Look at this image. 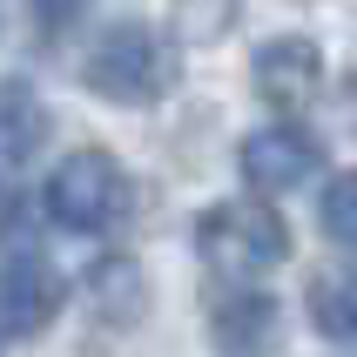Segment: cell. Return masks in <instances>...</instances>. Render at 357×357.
I'll return each mask as SVG.
<instances>
[{"label":"cell","instance_id":"obj_8","mask_svg":"<svg viewBox=\"0 0 357 357\" xmlns=\"http://www.w3.org/2000/svg\"><path fill=\"white\" fill-rule=\"evenodd\" d=\"M310 324H317L324 337H337V344L357 337V257L331 263V270L310 283Z\"/></svg>","mask_w":357,"mask_h":357},{"label":"cell","instance_id":"obj_9","mask_svg":"<svg viewBox=\"0 0 357 357\" xmlns=\"http://www.w3.org/2000/svg\"><path fill=\"white\" fill-rule=\"evenodd\" d=\"M209 324H216L222 344H270L277 337V303L270 297H250V290H236V297H222L216 310H209Z\"/></svg>","mask_w":357,"mask_h":357},{"label":"cell","instance_id":"obj_5","mask_svg":"<svg viewBox=\"0 0 357 357\" xmlns=\"http://www.w3.org/2000/svg\"><path fill=\"white\" fill-rule=\"evenodd\" d=\"M257 95L270 101V108H283V115H297V108H310L317 101V88H324V54L310 47V40H297V34H283V40H270V47H257Z\"/></svg>","mask_w":357,"mask_h":357},{"label":"cell","instance_id":"obj_12","mask_svg":"<svg viewBox=\"0 0 357 357\" xmlns=\"http://www.w3.org/2000/svg\"><path fill=\"white\" fill-rule=\"evenodd\" d=\"M27 7H34V20L47 27V34H61V27H68V20H75L88 0H27Z\"/></svg>","mask_w":357,"mask_h":357},{"label":"cell","instance_id":"obj_7","mask_svg":"<svg viewBox=\"0 0 357 357\" xmlns=\"http://www.w3.org/2000/svg\"><path fill=\"white\" fill-rule=\"evenodd\" d=\"M47 142V108L20 81H0V176H20Z\"/></svg>","mask_w":357,"mask_h":357},{"label":"cell","instance_id":"obj_11","mask_svg":"<svg viewBox=\"0 0 357 357\" xmlns=\"http://www.w3.org/2000/svg\"><path fill=\"white\" fill-rule=\"evenodd\" d=\"M317 216H324V229H331L337 243H357V169H344V176L324 182Z\"/></svg>","mask_w":357,"mask_h":357},{"label":"cell","instance_id":"obj_1","mask_svg":"<svg viewBox=\"0 0 357 357\" xmlns=\"http://www.w3.org/2000/svg\"><path fill=\"white\" fill-rule=\"evenodd\" d=\"M81 81H88L95 95H108V101L142 108V101L169 95V81H176V54H169L142 20H115V27H101V34L88 40V54H81Z\"/></svg>","mask_w":357,"mask_h":357},{"label":"cell","instance_id":"obj_6","mask_svg":"<svg viewBox=\"0 0 357 357\" xmlns=\"http://www.w3.org/2000/svg\"><path fill=\"white\" fill-rule=\"evenodd\" d=\"M243 182L263 189V196H283V189H297L310 169H317V142L303 135V128H257V135L243 142Z\"/></svg>","mask_w":357,"mask_h":357},{"label":"cell","instance_id":"obj_4","mask_svg":"<svg viewBox=\"0 0 357 357\" xmlns=\"http://www.w3.org/2000/svg\"><path fill=\"white\" fill-rule=\"evenodd\" d=\"M61 310V270L47 257H0V337H27Z\"/></svg>","mask_w":357,"mask_h":357},{"label":"cell","instance_id":"obj_10","mask_svg":"<svg viewBox=\"0 0 357 357\" xmlns=\"http://www.w3.org/2000/svg\"><path fill=\"white\" fill-rule=\"evenodd\" d=\"M243 0H176V34L182 40H222L236 27Z\"/></svg>","mask_w":357,"mask_h":357},{"label":"cell","instance_id":"obj_3","mask_svg":"<svg viewBox=\"0 0 357 357\" xmlns=\"http://www.w3.org/2000/svg\"><path fill=\"white\" fill-rule=\"evenodd\" d=\"M40 202H47V216H54L61 229L95 236V229L128 216V176H121V162L108 155V149H75V155L47 176V196Z\"/></svg>","mask_w":357,"mask_h":357},{"label":"cell","instance_id":"obj_2","mask_svg":"<svg viewBox=\"0 0 357 357\" xmlns=\"http://www.w3.org/2000/svg\"><path fill=\"white\" fill-rule=\"evenodd\" d=\"M196 250L209 257V270L250 283V277H270L290 257V229L270 202H216L196 222Z\"/></svg>","mask_w":357,"mask_h":357},{"label":"cell","instance_id":"obj_13","mask_svg":"<svg viewBox=\"0 0 357 357\" xmlns=\"http://www.w3.org/2000/svg\"><path fill=\"white\" fill-rule=\"evenodd\" d=\"M351 121H357V88H351Z\"/></svg>","mask_w":357,"mask_h":357}]
</instances>
